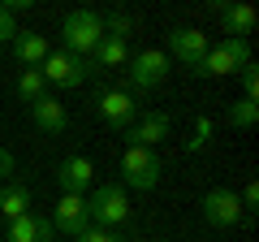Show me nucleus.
<instances>
[{
    "instance_id": "obj_10",
    "label": "nucleus",
    "mask_w": 259,
    "mask_h": 242,
    "mask_svg": "<svg viewBox=\"0 0 259 242\" xmlns=\"http://www.w3.org/2000/svg\"><path fill=\"white\" fill-rule=\"evenodd\" d=\"M52 229H61V233H69V238H78V233H87L91 229V212H87V195H61L56 199V208H52Z\"/></svg>"
},
{
    "instance_id": "obj_9",
    "label": "nucleus",
    "mask_w": 259,
    "mask_h": 242,
    "mask_svg": "<svg viewBox=\"0 0 259 242\" xmlns=\"http://www.w3.org/2000/svg\"><path fill=\"white\" fill-rule=\"evenodd\" d=\"M207 48H212V44H207L203 30H194V26H177V30H168V52H164V56H168V61H182V65L194 74V65L207 56Z\"/></svg>"
},
{
    "instance_id": "obj_12",
    "label": "nucleus",
    "mask_w": 259,
    "mask_h": 242,
    "mask_svg": "<svg viewBox=\"0 0 259 242\" xmlns=\"http://www.w3.org/2000/svg\"><path fill=\"white\" fill-rule=\"evenodd\" d=\"M5 242H56V229H52L48 216L26 212V216H18V221L5 225Z\"/></svg>"
},
{
    "instance_id": "obj_23",
    "label": "nucleus",
    "mask_w": 259,
    "mask_h": 242,
    "mask_svg": "<svg viewBox=\"0 0 259 242\" xmlns=\"http://www.w3.org/2000/svg\"><path fill=\"white\" fill-rule=\"evenodd\" d=\"M242 100H259V69H255V61L242 69Z\"/></svg>"
},
{
    "instance_id": "obj_1",
    "label": "nucleus",
    "mask_w": 259,
    "mask_h": 242,
    "mask_svg": "<svg viewBox=\"0 0 259 242\" xmlns=\"http://www.w3.org/2000/svg\"><path fill=\"white\" fill-rule=\"evenodd\" d=\"M104 39V18L95 9H74L61 22V48L74 56H91L95 44Z\"/></svg>"
},
{
    "instance_id": "obj_4",
    "label": "nucleus",
    "mask_w": 259,
    "mask_h": 242,
    "mask_svg": "<svg viewBox=\"0 0 259 242\" xmlns=\"http://www.w3.org/2000/svg\"><path fill=\"white\" fill-rule=\"evenodd\" d=\"M39 74H44V83L52 87H82L87 78L95 74V61L91 56H74V52H48L44 65H39Z\"/></svg>"
},
{
    "instance_id": "obj_11",
    "label": "nucleus",
    "mask_w": 259,
    "mask_h": 242,
    "mask_svg": "<svg viewBox=\"0 0 259 242\" xmlns=\"http://www.w3.org/2000/svg\"><path fill=\"white\" fill-rule=\"evenodd\" d=\"M56 186H61V195H87L95 186V165L87 156H65L56 165Z\"/></svg>"
},
{
    "instance_id": "obj_6",
    "label": "nucleus",
    "mask_w": 259,
    "mask_h": 242,
    "mask_svg": "<svg viewBox=\"0 0 259 242\" xmlns=\"http://www.w3.org/2000/svg\"><path fill=\"white\" fill-rule=\"evenodd\" d=\"M95 108H100L104 126L117 130V134H125L130 126L139 121V104H134L130 91H121V87H100V91H95Z\"/></svg>"
},
{
    "instance_id": "obj_19",
    "label": "nucleus",
    "mask_w": 259,
    "mask_h": 242,
    "mask_svg": "<svg viewBox=\"0 0 259 242\" xmlns=\"http://www.w3.org/2000/svg\"><path fill=\"white\" fill-rule=\"evenodd\" d=\"M100 18H104V35H112V39H130V35H134V26H139V18H134V13H125V9L100 13Z\"/></svg>"
},
{
    "instance_id": "obj_15",
    "label": "nucleus",
    "mask_w": 259,
    "mask_h": 242,
    "mask_svg": "<svg viewBox=\"0 0 259 242\" xmlns=\"http://www.w3.org/2000/svg\"><path fill=\"white\" fill-rule=\"evenodd\" d=\"M30 121H35L44 134H61L65 126H69V112H65V104L56 100V95H44V100L30 104Z\"/></svg>"
},
{
    "instance_id": "obj_7",
    "label": "nucleus",
    "mask_w": 259,
    "mask_h": 242,
    "mask_svg": "<svg viewBox=\"0 0 259 242\" xmlns=\"http://www.w3.org/2000/svg\"><path fill=\"white\" fill-rule=\"evenodd\" d=\"M199 212H203V221L216 225V229H233V225L246 221V212H242V199L233 195L229 186H212L203 199H199Z\"/></svg>"
},
{
    "instance_id": "obj_17",
    "label": "nucleus",
    "mask_w": 259,
    "mask_h": 242,
    "mask_svg": "<svg viewBox=\"0 0 259 242\" xmlns=\"http://www.w3.org/2000/svg\"><path fill=\"white\" fill-rule=\"evenodd\" d=\"M26 212H30V186L18 182V177H9L5 190H0V216H5V221H18V216H26Z\"/></svg>"
},
{
    "instance_id": "obj_22",
    "label": "nucleus",
    "mask_w": 259,
    "mask_h": 242,
    "mask_svg": "<svg viewBox=\"0 0 259 242\" xmlns=\"http://www.w3.org/2000/svg\"><path fill=\"white\" fill-rule=\"evenodd\" d=\"M207 143H212V121L199 117V121H194V139H186V151H203Z\"/></svg>"
},
{
    "instance_id": "obj_2",
    "label": "nucleus",
    "mask_w": 259,
    "mask_h": 242,
    "mask_svg": "<svg viewBox=\"0 0 259 242\" xmlns=\"http://www.w3.org/2000/svg\"><path fill=\"white\" fill-rule=\"evenodd\" d=\"M250 65V39H221V44L207 48V56L194 65L199 78H229V74H242Z\"/></svg>"
},
{
    "instance_id": "obj_21",
    "label": "nucleus",
    "mask_w": 259,
    "mask_h": 242,
    "mask_svg": "<svg viewBox=\"0 0 259 242\" xmlns=\"http://www.w3.org/2000/svg\"><path fill=\"white\" fill-rule=\"evenodd\" d=\"M225 117H229L233 130H250V126L259 121V100H238V104H229Z\"/></svg>"
},
{
    "instance_id": "obj_24",
    "label": "nucleus",
    "mask_w": 259,
    "mask_h": 242,
    "mask_svg": "<svg viewBox=\"0 0 259 242\" xmlns=\"http://www.w3.org/2000/svg\"><path fill=\"white\" fill-rule=\"evenodd\" d=\"M74 242H125V238H121L117 229H100V225H91V229H87V233H78Z\"/></svg>"
},
{
    "instance_id": "obj_20",
    "label": "nucleus",
    "mask_w": 259,
    "mask_h": 242,
    "mask_svg": "<svg viewBox=\"0 0 259 242\" xmlns=\"http://www.w3.org/2000/svg\"><path fill=\"white\" fill-rule=\"evenodd\" d=\"M18 95H22V104H35V100H44V95H48L44 74H39V69H22V74H18Z\"/></svg>"
},
{
    "instance_id": "obj_25",
    "label": "nucleus",
    "mask_w": 259,
    "mask_h": 242,
    "mask_svg": "<svg viewBox=\"0 0 259 242\" xmlns=\"http://www.w3.org/2000/svg\"><path fill=\"white\" fill-rule=\"evenodd\" d=\"M13 35H18V18L0 5V44H13Z\"/></svg>"
},
{
    "instance_id": "obj_27",
    "label": "nucleus",
    "mask_w": 259,
    "mask_h": 242,
    "mask_svg": "<svg viewBox=\"0 0 259 242\" xmlns=\"http://www.w3.org/2000/svg\"><path fill=\"white\" fill-rule=\"evenodd\" d=\"M5 9H9L13 18H18V13H26V9H30V0H9V5H5Z\"/></svg>"
},
{
    "instance_id": "obj_18",
    "label": "nucleus",
    "mask_w": 259,
    "mask_h": 242,
    "mask_svg": "<svg viewBox=\"0 0 259 242\" xmlns=\"http://www.w3.org/2000/svg\"><path fill=\"white\" fill-rule=\"evenodd\" d=\"M91 61H95V69H121V65H130V44L125 39H112V35H104L100 44H95V52H91Z\"/></svg>"
},
{
    "instance_id": "obj_26",
    "label": "nucleus",
    "mask_w": 259,
    "mask_h": 242,
    "mask_svg": "<svg viewBox=\"0 0 259 242\" xmlns=\"http://www.w3.org/2000/svg\"><path fill=\"white\" fill-rule=\"evenodd\" d=\"M13 173H18V160H13V151L0 147V182H9Z\"/></svg>"
},
{
    "instance_id": "obj_5",
    "label": "nucleus",
    "mask_w": 259,
    "mask_h": 242,
    "mask_svg": "<svg viewBox=\"0 0 259 242\" xmlns=\"http://www.w3.org/2000/svg\"><path fill=\"white\" fill-rule=\"evenodd\" d=\"M164 173V160L156 156V147H125L121 156V182H130V190H151Z\"/></svg>"
},
{
    "instance_id": "obj_16",
    "label": "nucleus",
    "mask_w": 259,
    "mask_h": 242,
    "mask_svg": "<svg viewBox=\"0 0 259 242\" xmlns=\"http://www.w3.org/2000/svg\"><path fill=\"white\" fill-rule=\"evenodd\" d=\"M9 48H13V56H18L26 69H39V65H44V56L52 52V48H48V39L39 35V30H18Z\"/></svg>"
},
{
    "instance_id": "obj_3",
    "label": "nucleus",
    "mask_w": 259,
    "mask_h": 242,
    "mask_svg": "<svg viewBox=\"0 0 259 242\" xmlns=\"http://www.w3.org/2000/svg\"><path fill=\"white\" fill-rule=\"evenodd\" d=\"M87 212H91V225L100 229H121L130 221V199H125V186L117 182H104L87 195Z\"/></svg>"
},
{
    "instance_id": "obj_13",
    "label": "nucleus",
    "mask_w": 259,
    "mask_h": 242,
    "mask_svg": "<svg viewBox=\"0 0 259 242\" xmlns=\"http://www.w3.org/2000/svg\"><path fill=\"white\" fill-rule=\"evenodd\" d=\"M130 147H156V143L168 139V117L164 112H139V121L125 130Z\"/></svg>"
},
{
    "instance_id": "obj_28",
    "label": "nucleus",
    "mask_w": 259,
    "mask_h": 242,
    "mask_svg": "<svg viewBox=\"0 0 259 242\" xmlns=\"http://www.w3.org/2000/svg\"><path fill=\"white\" fill-rule=\"evenodd\" d=\"M147 242H164V238H147Z\"/></svg>"
},
{
    "instance_id": "obj_14",
    "label": "nucleus",
    "mask_w": 259,
    "mask_h": 242,
    "mask_svg": "<svg viewBox=\"0 0 259 242\" xmlns=\"http://www.w3.org/2000/svg\"><path fill=\"white\" fill-rule=\"evenodd\" d=\"M221 26H225V39H250L259 26V13L250 5H221Z\"/></svg>"
},
{
    "instance_id": "obj_8",
    "label": "nucleus",
    "mask_w": 259,
    "mask_h": 242,
    "mask_svg": "<svg viewBox=\"0 0 259 242\" xmlns=\"http://www.w3.org/2000/svg\"><path fill=\"white\" fill-rule=\"evenodd\" d=\"M125 74H130V87H134V91L147 95V91H156V87L168 78V56L160 52V48H143L139 56H130Z\"/></svg>"
}]
</instances>
